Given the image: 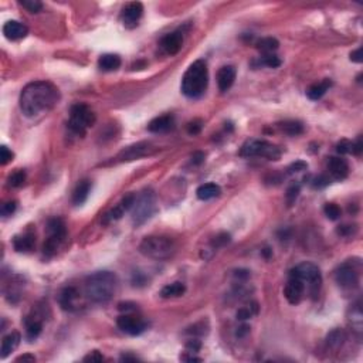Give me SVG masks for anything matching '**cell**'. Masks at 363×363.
<instances>
[{
	"label": "cell",
	"mask_w": 363,
	"mask_h": 363,
	"mask_svg": "<svg viewBox=\"0 0 363 363\" xmlns=\"http://www.w3.org/2000/svg\"><path fill=\"white\" fill-rule=\"evenodd\" d=\"M60 91L48 81H34L27 84L20 94L21 112L33 118L37 115L53 110L58 104Z\"/></svg>",
	"instance_id": "1"
},
{
	"label": "cell",
	"mask_w": 363,
	"mask_h": 363,
	"mask_svg": "<svg viewBox=\"0 0 363 363\" xmlns=\"http://www.w3.org/2000/svg\"><path fill=\"white\" fill-rule=\"evenodd\" d=\"M116 288L118 277L111 271H98L85 280V295L94 304H107L111 301Z\"/></svg>",
	"instance_id": "2"
},
{
	"label": "cell",
	"mask_w": 363,
	"mask_h": 363,
	"mask_svg": "<svg viewBox=\"0 0 363 363\" xmlns=\"http://www.w3.org/2000/svg\"><path fill=\"white\" fill-rule=\"evenodd\" d=\"M209 84V70L203 60H197L188 68L182 79V93L188 98H199L205 94Z\"/></svg>",
	"instance_id": "3"
},
{
	"label": "cell",
	"mask_w": 363,
	"mask_h": 363,
	"mask_svg": "<svg viewBox=\"0 0 363 363\" xmlns=\"http://www.w3.org/2000/svg\"><path fill=\"white\" fill-rule=\"evenodd\" d=\"M139 251L153 260H168L174 253V243L169 237L162 236H151L145 237L139 246Z\"/></svg>",
	"instance_id": "4"
},
{
	"label": "cell",
	"mask_w": 363,
	"mask_h": 363,
	"mask_svg": "<svg viewBox=\"0 0 363 363\" xmlns=\"http://www.w3.org/2000/svg\"><path fill=\"white\" fill-rule=\"evenodd\" d=\"M95 124V114L85 104H76L71 107L68 129L78 136H84L87 129Z\"/></svg>",
	"instance_id": "5"
},
{
	"label": "cell",
	"mask_w": 363,
	"mask_h": 363,
	"mask_svg": "<svg viewBox=\"0 0 363 363\" xmlns=\"http://www.w3.org/2000/svg\"><path fill=\"white\" fill-rule=\"evenodd\" d=\"M289 277H295V278L301 280L304 284H308L312 295L318 294L321 284H322V275H321V271H319L318 266H315L312 263H306V261L292 268L289 271Z\"/></svg>",
	"instance_id": "6"
},
{
	"label": "cell",
	"mask_w": 363,
	"mask_h": 363,
	"mask_svg": "<svg viewBox=\"0 0 363 363\" xmlns=\"http://www.w3.org/2000/svg\"><path fill=\"white\" fill-rule=\"evenodd\" d=\"M156 211V199L152 190L143 191L139 197H136L134 207H132V221L135 226L143 224L149 220Z\"/></svg>",
	"instance_id": "7"
},
{
	"label": "cell",
	"mask_w": 363,
	"mask_h": 363,
	"mask_svg": "<svg viewBox=\"0 0 363 363\" xmlns=\"http://www.w3.org/2000/svg\"><path fill=\"white\" fill-rule=\"evenodd\" d=\"M240 155L244 156V158L261 156V158H267L269 160H278L281 158V151H280L278 146L268 143L267 141L251 139V141H247L243 145Z\"/></svg>",
	"instance_id": "8"
},
{
	"label": "cell",
	"mask_w": 363,
	"mask_h": 363,
	"mask_svg": "<svg viewBox=\"0 0 363 363\" xmlns=\"http://www.w3.org/2000/svg\"><path fill=\"white\" fill-rule=\"evenodd\" d=\"M336 284L344 289H352L359 284V272L350 263H345L335 272Z\"/></svg>",
	"instance_id": "9"
},
{
	"label": "cell",
	"mask_w": 363,
	"mask_h": 363,
	"mask_svg": "<svg viewBox=\"0 0 363 363\" xmlns=\"http://www.w3.org/2000/svg\"><path fill=\"white\" fill-rule=\"evenodd\" d=\"M116 325H118V328L122 332H125L128 335H132V336L141 335L142 332H145V329L148 326L142 318L134 315V312L132 314H124V315H121L118 318V321H116Z\"/></svg>",
	"instance_id": "10"
},
{
	"label": "cell",
	"mask_w": 363,
	"mask_h": 363,
	"mask_svg": "<svg viewBox=\"0 0 363 363\" xmlns=\"http://www.w3.org/2000/svg\"><path fill=\"white\" fill-rule=\"evenodd\" d=\"M142 15H143V6H142V3L132 1V3H128L125 6V9L122 10L121 19H122V23H124L125 27L134 29V27L138 26V21L141 20Z\"/></svg>",
	"instance_id": "11"
},
{
	"label": "cell",
	"mask_w": 363,
	"mask_h": 363,
	"mask_svg": "<svg viewBox=\"0 0 363 363\" xmlns=\"http://www.w3.org/2000/svg\"><path fill=\"white\" fill-rule=\"evenodd\" d=\"M304 292H305V284L295 277H289L287 285L284 288V295L288 302L292 305L300 304L304 297Z\"/></svg>",
	"instance_id": "12"
},
{
	"label": "cell",
	"mask_w": 363,
	"mask_h": 363,
	"mask_svg": "<svg viewBox=\"0 0 363 363\" xmlns=\"http://www.w3.org/2000/svg\"><path fill=\"white\" fill-rule=\"evenodd\" d=\"M182 44H183V33L180 30H176V32L166 34L160 41V47L169 56L177 54L182 48Z\"/></svg>",
	"instance_id": "13"
},
{
	"label": "cell",
	"mask_w": 363,
	"mask_h": 363,
	"mask_svg": "<svg viewBox=\"0 0 363 363\" xmlns=\"http://www.w3.org/2000/svg\"><path fill=\"white\" fill-rule=\"evenodd\" d=\"M3 34L9 40H21L29 34V29H27V26H24L20 21L9 20L3 26Z\"/></svg>",
	"instance_id": "14"
},
{
	"label": "cell",
	"mask_w": 363,
	"mask_h": 363,
	"mask_svg": "<svg viewBox=\"0 0 363 363\" xmlns=\"http://www.w3.org/2000/svg\"><path fill=\"white\" fill-rule=\"evenodd\" d=\"M236 68L233 65H224L217 73V85L221 93H226L231 88L236 79Z\"/></svg>",
	"instance_id": "15"
},
{
	"label": "cell",
	"mask_w": 363,
	"mask_h": 363,
	"mask_svg": "<svg viewBox=\"0 0 363 363\" xmlns=\"http://www.w3.org/2000/svg\"><path fill=\"white\" fill-rule=\"evenodd\" d=\"M328 171L332 174L333 179L344 180L349 173V166H347V162L345 159L333 156V158H329V160H328Z\"/></svg>",
	"instance_id": "16"
},
{
	"label": "cell",
	"mask_w": 363,
	"mask_h": 363,
	"mask_svg": "<svg viewBox=\"0 0 363 363\" xmlns=\"http://www.w3.org/2000/svg\"><path fill=\"white\" fill-rule=\"evenodd\" d=\"M174 126V118L173 115H162L152 119L148 125V131H151L153 134H162V132H168Z\"/></svg>",
	"instance_id": "17"
},
{
	"label": "cell",
	"mask_w": 363,
	"mask_h": 363,
	"mask_svg": "<svg viewBox=\"0 0 363 363\" xmlns=\"http://www.w3.org/2000/svg\"><path fill=\"white\" fill-rule=\"evenodd\" d=\"M148 151H149V143L139 142V143H135L132 146H128L126 149H124L119 153V159L121 160H134V159H138V158L146 155Z\"/></svg>",
	"instance_id": "18"
},
{
	"label": "cell",
	"mask_w": 363,
	"mask_h": 363,
	"mask_svg": "<svg viewBox=\"0 0 363 363\" xmlns=\"http://www.w3.org/2000/svg\"><path fill=\"white\" fill-rule=\"evenodd\" d=\"M77 300H78V291L74 287L64 288L60 294V305L64 311H74L77 305Z\"/></svg>",
	"instance_id": "19"
},
{
	"label": "cell",
	"mask_w": 363,
	"mask_h": 363,
	"mask_svg": "<svg viewBox=\"0 0 363 363\" xmlns=\"http://www.w3.org/2000/svg\"><path fill=\"white\" fill-rule=\"evenodd\" d=\"M20 341H21V335L19 332H12L9 335H6L1 341V349H0V358L1 359H6L13 350H16V347L20 345Z\"/></svg>",
	"instance_id": "20"
},
{
	"label": "cell",
	"mask_w": 363,
	"mask_h": 363,
	"mask_svg": "<svg viewBox=\"0 0 363 363\" xmlns=\"http://www.w3.org/2000/svg\"><path fill=\"white\" fill-rule=\"evenodd\" d=\"M47 233L48 236L51 237H56L58 240H63L67 236V229H65V223L58 219V217H54V219H50L48 223H47Z\"/></svg>",
	"instance_id": "21"
},
{
	"label": "cell",
	"mask_w": 363,
	"mask_h": 363,
	"mask_svg": "<svg viewBox=\"0 0 363 363\" xmlns=\"http://www.w3.org/2000/svg\"><path fill=\"white\" fill-rule=\"evenodd\" d=\"M90 190H91V182L87 180V179L81 180V182L77 185L76 190L73 193V203H74L76 206H79V205L85 203V200L88 199Z\"/></svg>",
	"instance_id": "22"
},
{
	"label": "cell",
	"mask_w": 363,
	"mask_h": 363,
	"mask_svg": "<svg viewBox=\"0 0 363 363\" xmlns=\"http://www.w3.org/2000/svg\"><path fill=\"white\" fill-rule=\"evenodd\" d=\"M34 243H36V237L32 233H26L23 236H17L13 240V246H15V249L17 250L19 253L32 251L33 247H34Z\"/></svg>",
	"instance_id": "23"
},
{
	"label": "cell",
	"mask_w": 363,
	"mask_h": 363,
	"mask_svg": "<svg viewBox=\"0 0 363 363\" xmlns=\"http://www.w3.org/2000/svg\"><path fill=\"white\" fill-rule=\"evenodd\" d=\"M220 193H221V189H220L219 185H216V183H205V185H202V186L197 188L196 196L200 200H211L214 197H219Z\"/></svg>",
	"instance_id": "24"
},
{
	"label": "cell",
	"mask_w": 363,
	"mask_h": 363,
	"mask_svg": "<svg viewBox=\"0 0 363 363\" xmlns=\"http://www.w3.org/2000/svg\"><path fill=\"white\" fill-rule=\"evenodd\" d=\"M331 85H332V81H331V79H324L322 82L314 84V85H311V87L308 88L306 96H308L309 99H312V101H318V99H321L322 96L325 95L326 91L331 88Z\"/></svg>",
	"instance_id": "25"
},
{
	"label": "cell",
	"mask_w": 363,
	"mask_h": 363,
	"mask_svg": "<svg viewBox=\"0 0 363 363\" xmlns=\"http://www.w3.org/2000/svg\"><path fill=\"white\" fill-rule=\"evenodd\" d=\"M98 67L102 71H116L121 67V57L116 54H104L98 60Z\"/></svg>",
	"instance_id": "26"
},
{
	"label": "cell",
	"mask_w": 363,
	"mask_h": 363,
	"mask_svg": "<svg viewBox=\"0 0 363 363\" xmlns=\"http://www.w3.org/2000/svg\"><path fill=\"white\" fill-rule=\"evenodd\" d=\"M280 129L284 134L289 135V136H297L304 132V125L300 121H284L281 124H278Z\"/></svg>",
	"instance_id": "27"
},
{
	"label": "cell",
	"mask_w": 363,
	"mask_h": 363,
	"mask_svg": "<svg viewBox=\"0 0 363 363\" xmlns=\"http://www.w3.org/2000/svg\"><path fill=\"white\" fill-rule=\"evenodd\" d=\"M186 292V285L182 283H173L166 287L162 288L160 295L163 298H176V297H182Z\"/></svg>",
	"instance_id": "28"
},
{
	"label": "cell",
	"mask_w": 363,
	"mask_h": 363,
	"mask_svg": "<svg viewBox=\"0 0 363 363\" xmlns=\"http://www.w3.org/2000/svg\"><path fill=\"white\" fill-rule=\"evenodd\" d=\"M41 329H43L41 321H38L36 318H27L26 319V333H27L29 341H34L41 333Z\"/></svg>",
	"instance_id": "29"
},
{
	"label": "cell",
	"mask_w": 363,
	"mask_h": 363,
	"mask_svg": "<svg viewBox=\"0 0 363 363\" xmlns=\"http://www.w3.org/2000/svg\"><path fill=\"white\" fill-rule=\"evenodd\" d=\"M280 43L278 40L272 37H266L261 38L258 43H257V48L263 53V54H272V51H275L278 48Z\"/></svg>",
	"instance_id": "30"
},
{
	"label": "cell",
	"mask_w": 363,
	"mask_h": 363,
	"mask_svg": "<svg viewBox=\"0 0 363 363\" xmlns=\"http://www.w3.org/2000/svg\"><path fill=\"white\" fill-rule=\"evenodd\" d=\"M344 341L345 333L344 331H341V329H333V331L328 335V338H326V342H328V345H329L332 349L341 347L342 344H344Z\"/></svg>",
	"instance_id": "31"
},
{
	"label": "cell",
	"mask_w": 363,
	"mask_h": 363,
	"mask_svg": "<svg viewBox=\"0 0 363 363\" xmlns=\"http://www.w3.org/2000/svg\"><path fill=\"white\" fill-rule=\"evenodd\" d=\"M26 180V173L24 171H17V172L12 173L7 179V185L10 188H20Z\"/></svg>",
	"instance_id": "32"
},
{
	"label": "cell",
	"mask_w": 363,
	"mask_h": 363,
	"mask_svg": "<svg viewBox=\"0 0 363 363\" xmlns=\"http://www.w3.org/2000/svg\"><path fill=\"white\" fill-rule=\"evenodd\" d=\"M260 65H267L269 68H277L281 65V60L277 57L275 54H264L260 58Z\"/></svg>",
	"instance_id": "33"
},
{
	"label": "cell",
	"mask_w": 363,
	"mask_h": 363,
	"mask_svg": "<svg viewBox=\"0 0 363 363\" xmlns=\"http://www.w3.org/2000/svg\"><path fill=\"white\" fill-rule=\"evenodd\" d=\"M20 4L30 13H38L43 9V3L38 0H20Z\"/></svg>",
	"instance_id": "34"
},
{
	"label": "cell",
	"mask_w": 363,
	"mask_h": 363,
	"mask_svg": "<svg viewBox=\"0 0 363 363\" xmlns=\"http://www.w3.org/2000/svg\"><path fill=\"white\" fill-rule=\"evenodd\" d=\"M324 211H325V216L329 220H338L341 217V209L335 203H328Z\"/></svg>",
	"instance_id": "35"
},
{
	"label": "cell",
	"mask_w": 363,
	"mask_h": 363,
	"mask_svg": "<svg viewBox=\"0 0 363 363\" xmlns=\"http://www.w3.org/2000/svg\"><path fill=\"white\" fill-rule=\"evenodd\" d=\"M300 191H301V188H300V185H291L289 188H288L287 194H285V197H287V202L288 205L291 206L295 200H297V197H298V194H300Z\"/></svg>",
	"instance_id": "36"
},
{
	"label": "cell",
	"mask_w": 363,
	"mask_h": 363,
	"mask_svg": "<svg viewBox=\"0 0 363 363\" xmlns=\"http://www.w3.org/2000/svg\"><path fill=\"white\" fill-rule=\"evenodd\" d=\"M13 152L6 146V145H3L1 148H0V163L4 166V165H7L12 159H13Z\"/></svg>",
	"instance_id": "37"
},
{
	"label": "cell",
	"mask_w": 363,
	"mask_h": 363,
	"mask_svg": "<svg viewBox=\"0 0 363 363\" xmlns=\"http://www.w3.org/2000/svg\"><path fill=\"white\" fill-rule=\"evenodd\" d=\"M329 183H331V177H329V176H326V174H319V176H316V177L314 179L312 186H314L315 189H322V188H326Z\"/></svg>",
	"instance_id": "38"
},
{
	"label": "cell",
	"mask_w": 363,
	"mask_h": 363,
	"mask_svg": "<svg viewBox=\"0 0 363 363\" xmlns=\"http://www.w3.org/2000/svg\"><path fill=\"white\" fill-rule=\"evenodd\" d=\"M202 128H203V122H202L200 119H194V121H191V122L188 124V134L189 135L200 134Z\"/></svg>",
	"instance_id": "39"
},
{
	"label": "cell",
	"mask_w": 363,
	"mask_h": 363,
	"mask_svg": "<svg viewBox=\"0 0 363 363\" xmlns=\"http://www.w3.org/2000/svg\"><path fill=\"white\" fill-rule=\"evenodd\" d=\"M17 209V203L16 202H7L1 206V216L3 217H9L12 216Z\"/></svg>",
	"instance_id": "40"
},
{
	"label": "cell",
	"mask_w": 363,
	"mask_h": 363,
	"mask_svg": "<svg viewBox=\"0 0 363 363\" xmlns=\"http://www.w3.org/2000/svg\"><path fill=\"white\" fill-rule=\"evenodd\" d=\"M336 151L341 155H346V153H350L352 151V142L347 141V139H342L338 145H336Z\"/></svg>",
	"instance_id": "41"
},
{
	"label": "cell",
	"mask_w": 363,
	"mask_h": 363,
	"mask_svg": "<svg viewBox=\"0 0 363 363\" xmlns=\"http://www.w3.org/2000/svg\"><path fill=\"white\" fill-rule=\"evenodd\" d=\"M230 243V234L227 233H220L217 237H216V240L213 241V246L214 247H223V246H226V244H229Z\"/></svg>",
	"instance_id": "42"
},
{
	"label": "cell",
	"mask_w": 363,
	"mask_h": 363,
	"mask_svg": "<svg viewBox=\"0 0 363 363\" xmlns=\"http://www.w3.org/2000/svg\"><path fill=\"white\" fill-rule=\"evenodd\" d=\"M118 309L125 312V314H132L138 309V305L134 302H121V304H118Z\"/></svg>",
	"instance_id": "43"
},
{
	"label": "cell",
	"mask_w": 363,
	"mask_h": 363,
	"mask_svg": "<svg viewBox=\"0 0 363 363\" xmlns=\"http://www.w3.org/2000/svg\"><path fill=\"white\" fill-rule=\"evenodd\" d=\"M253 316V312H251V309L249 308H240L238 311H237V319H240V321H246V319H250Z\"/></svg>",
	"instance_id": "44"
},
{
	"label": "cell",
	"mask_w": 363,
	"mask_h": 363,
	"mask_svg": "<svg viewBox=\"0 0 363 363\" xmlns=\"http://www.w3.org/2000/svg\"><path fill=\"white\" fill-rule=\"evenodd\" d=\"M306 168H308V165H306L305 162H302V160H298V162L292 163V165H291V166L288 168V172H289V173L301 172V171H305Z\"/></svg>",
	"instance_id": "45"
},
{
	"label": "cell",
	"mask_w": 363,
	"mask_h": 363,
	"mask_svg": "<svg viewBox=\"0 0 363 363\" xmlns=\"http://www.w3.org/2000/svg\"><path fill=\"white\" fill-rule=\"evenodd\" d=\"M104 361V356L98 352V350H94L91 352L90 355H87L84 358V362H102Z\"/></svg>",
	"instance_id": "46"
},
{
	"label": "cell",
	"mask_w": 363,
	"mask_h": 363,
	"mask_svg": "<svg viewBox=\"0 0 363 363\" xmlns=\"http://www.w3.org/2000/svg\"><path fill=\"white\" fill-rule=\"evenodd\" d=\"M200 347H202V344H200V341H197V339L188 341V344H186V349H188V352H189V353L199 352V350H200Z\"/></svg>",
	"instance_id": "47"
},
{
	"label": "cell",
	"mask_w": 363,
	"mask_h": 363,
	"mask_svg": "<svg viewBox=\"0 0 363 363\" xmlns=\"http://www.w3.org/2000/svg\"><path fill=\"white\" fill-rule=\"evenodd\" d=\"M356 231V226H349V224H345V226H339L338 227V234L341 236H350Z\"/></svg>",
	"instance_id": "48"
},
{
	"label": "cell",
	"mask_w": 363,
	"mask_h": 363,
	"mask_svg": "<svg viewBox=\"0 0 363 363\" xmlns=\"http://www.w3.org/2000/svg\"><path fill=\"white\" fill-rule=\"evenodd\" d=\"M363 151V142H362V138H359L355 143H352V151L350 153H353V155H356V156H359Z\"/></svg>",
	"instance_id": "49"
},
{
	"label": "cell",
	"mask_w": 363,
	"mask_h": 363,
	"mask_svg": "<svg viewBox=\"0 0 363 363\" xmlns=\"http://www.w3.org/2000/svg\"><path fill=\"white\" fill-rule=\"evenodd\" d=\"M205 162V153L203 152H194L191 155V163L193 165H200Z\"/></svg>",
	"instance_id": "50"
},
{
	"label": "cell",
	"mask_w": 363,
	"mask_h": 363,
	"mask_svg": "<svg viewBox=\"0 0 363 363\" xmlns=\"http://www.w3.org/2000/svg\"><path fill=\"white\" fill-rule=\"evenodd\" d=\"M249 333H250L249 325H241L240 328H237V332H236L237 338H244V336H246V335H249Z\"/></svg>",
	"instance_id": "51"
},
{
	"label": "cell",
	"mask_w": 363,
	"mask_h": 363,
	"mask_svg": "<svg viewBox=\"0 0 363 363\" xmlns=\"http://www.w3.org/2000/svg\"><path fill=\"white\" fill-rule=\"evenodd\" d=\"M132 283H134V285H143L146 283V280H145V277L141 272H136L134 275V278H132Z\"/></svg>",
	"instance_id": "52"
},
{
	"label": "cell",
	"mask_w": 363,
	"mask_h": 363,
	"mask_svg": "<svg viewBox=\"0 0 363 363\" xmlns=\"http://www.w3.org/2000/svg\"><path fill=\"white\" fill-rule=\"evenodd\" d=\"M350 60H352L353 63H362V48H358L356 51H353V53L350 54Z\"/></svg>",
	"instance_id": "53"
},
{
	"label": "cell",
	"mask_w": 363,
	"mask_h": 363,
	"mask_svg": "<svg viewBox=\"0 0 363 363\" xmlns=\"http://www.w3.org/2000/svg\"><path fill=\"white\" fill-rule=\"evenodd\" d=\"M236 277H237V278L247 280L250 277V271H247V269H237V271H236Z\"/></svg>",
	"instance_id": "54"
},
{
	"label": "cell",
	"mask_w": 363,
	"mask_h": 363,
	"mask_svg": "<svg viewBox=\"0 0 363 363\" xmlns=\"http://www.w3.org/2000/svg\"><path fill=\"white\" fill-rule=\"evenodd\" d=\"M16 362H36V358L33 355H23V356L17 358Z\"/></svg>",
	"instance_id": "55"
},
{
	"label": "cell",
	"mask_w": 363,
	"mask_h": 363,
	"mask_svg": "<svg viewBox=\"0 0 363 363\" xmlns=\"http://www.w3.org/2000/svg\"><path fill=\"white\" fill-rule=\"evenodd\" d=\"M182 361H188V362H202L200 358H196V356H180Z\"/></svg>",
	"instance_id": "56"
},
{
	"label": "cell",
	"mask_w": 363,
	"mask_h": 363,
	"mask_svg": "<svg viewBox=\"0 0 363 363\" xmlns=\"http://www.w3.org/2000/svg\"><path fill=\"white\" fill-rule=\"evenodd\" d=\"M121 361H136V356H129V355H124L121 358Z\"/></svg>",
	"instance_id": "57"
},
{
	"label": "cell",
	"mask_w": 363,
	"mask_h": 363,
	"mask_svg": "<svg viewBox=\"0 0 363 363\" xmlns=\"http://www.w3.org/2000/svg\"><path fill=\"white\" fill-rule=\"evenodd\" d=\"M263 254H264V255L268 258V257H269V254H271V251H269V249H264L263 250Z\"/></svg>",
	"instance_id": "58"
}]
</instances>
